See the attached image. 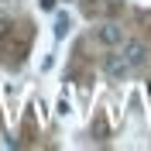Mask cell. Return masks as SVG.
Masks as SVG:
<instances>
[{
	"instance_id": "1",
	"label": "cell",
	"mask_w": 151,
	"mask_h": 151,
	"mask_svg": "<svg viewBox=\"0 0 151 151\" xmlns=\"http://www.w3.org/2000/svg\"><path fill=\"white\" fill-rule=\"evenodd\" d=\"M120 55L127 58L131 69H137V65L148 62V45H144L141 38H124V41H120Z\"/></svg>"
},
{
	"instance_id": "2",
	"label": "cell",
	"mask_w": 151,
	"mask_h": 151,
	"mask_svg": "<svg viewBox=\"0 0 151 151\" xmlns=\"http://www.w3.org/2000/svg\"><path fill=\"white\" fill-rule=\"evenodd\" d=\"M103 72H106V79H113V83H124V79L131 76V65H127V58H124L120 52H113V55H106Z\"/></svg>"
},
{
	"instance_id": "3",
	"label": "cell",
	"mask_w": 151,
	"mask_h": 151,
	"mask_svg": "<svg viewBox=\"0 0 151 151\" xmlns=\"http://www.w3.org/2000/svg\"><path fill=\"white\" fill-rule=\"evenodd\" d=\"M96 41L103 48H117L124 41V28H117V24H100V28H96Z\"/></svg>"
},
{
	"instance_id": "4",
	"label": "cell",
	"mask_w": 151,
	"mask_h": 151,
	"mask_svg": "<svg viewBox=\"0 0 151 151\" xmlns=\"http://www.w3.org/2000/svg\"><path fill=\"white\" fill-rule=\"evenodd\" d=\"M69 28H72V24H69V17H65V14H58V17H55V38H58V41L69 35Z\"/></svg>"
},
{
	"instance_id": "5",
	"label": "cell",
	"mask_w": 151,
	"mask_h": 151,
	"mask_svg": "<svg viewBox=\"0 0 151 151\" xmlns=\"http://www.w3.org/2000/svg\"><path fill=\"white\" fill-rule=\"evenodd\" d=\"M41 4V10H55V0H38Z\"/></svg>"
},
{
	"instance_id": "6",
	"label": "cell",
	"mask_w": 151,
	"mask_h": 151,
	"mask_svg": "<svg viewBox=\"0 0 151 151\" xmlns=\"http://www.w3.org/2000/svg\"><path fill=\"white\" fill-rule=\"evenodd\" d=\"M7 28H10V24H7V21H4V17H0V38L7 35Z\"/></svg>"
}]
</instances>
